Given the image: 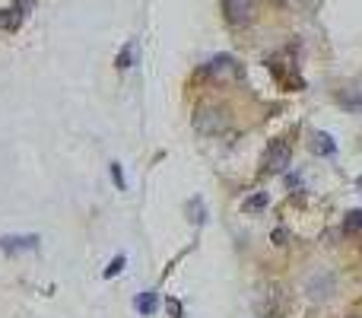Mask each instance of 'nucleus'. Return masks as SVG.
Masks as SVG:
<instances>
[{
  "label": "nucleus",
  "instance_id": "obj_1",
  "mask_svg": "<svg viewBox=\"0 0 362 318\" xmlns=\"http://www.w3.org/2000/svg\"><path fill=\"white\" fill-rule=\"evenodd\" d=\"M289 159H292V143L286 137H279V140H273V143L267 146L260 169H264L267 175H277V172H283L286 165H289Z\"/></svg>",
  "mask_w": 362,
  "mask_h": 318
},
{
  "label": "nucleus",
  "instance_id": "obj_2",
  "mask_svg": "<svg viewBox=\"0 0 362 318\" xmlns=\"http://www.w3.org/2000/svg\"><path fill=\"white\" fill-rule=\"evenodd\" d=\"M226 112L222 108H216V105H203V108H197L194 112V131H200V134H219L222 127H226Z\"/></svg>",
  "mask_w": 362,
  "mask_h": 318
},
{
  "label": "nucleus",
  "instance_id": "obj_3",
  "mask_svg": "<svg viewBox=\"0 0 362 318\" xmlns=\"http://www.w3.org/2000/svg\"><path fill=\"white\" fill-rule=\"evenodd\" d=\"M207 73L213 76V80H235V76L241 73V67L235 64V57L219 54V57H213V61L207 64Z\"/></svg>",
  "mask_w": 362,
  "mask_h": 318
},
{
  "label": "nucleus",
  "instance_id": "obj_4",
  "mask_svg": "<svg viewBox=\"0 0 362 318\" xmlns=\"http://www.w3.org/2000/svg\"><path fill=\"white\" fill-rule=\"evenodd\" d=\"M222 10H226V19L232 25H241L251 19V0H222Z\"/></svg>",
  "mask_w": 362,
  "mask_h": 318
},
{
  "label": "nucleus",
  "instance_id": "obj_5",
  "mask_svg": "<svg viewBox=\"0 0 362 318\" xmlns=\"http://www.w3.org/2000/svg\"><path fill=\"white\" fill-rule=\"evenodd\" d=\"M35 245L38 235H6V239H0V248H6V252H29Z\"/></svg>",
  "mask_w": 362,
  "mask_h": 318
},
{
  "label": "nucleus",
  "instance_id": "obj_6",
  "mask_svg": "<svg viewBox=\"0 0 362 318\" xmlns=\"http://www.w3.org/2000/svg\"><path fill=\"white\" fill-rule=\"evenodd\" d=\"M23 16H25V13L19 10V6H10V10H0V29L16 32L19 25H23Z\"/></svg>",
  "mask_w": 362,
  "mask_h": 318
},
{
  "label": "nucleus",
  "instance_id": "obj_7",
  "mask_svg": "<svg viewBox=\"0 0 362 318\" xmlns=\"http://www.w3.org/2000/svg\"><path fill=\"white\" fill-rule=\"evenodd\" d=\"M311 150L318 153V156H334L337 153V143L330 134H315V143H311Z\"/></svg>",
  "mask_w": 362,
  "mask_h": 318
},
{
  "label": "nucleus",
  "instance_id": "obj_8",
  "mask_svg": "<svg viewBox=\"0 0 362 318\" xmlns=\"http://www.w3.org/2000/svg\"><path fill=\"white\" fill-rule=\"evenodd\" d=\"M264 207H267V194H264V191H258V194H251L245 201V213H260Z\"/></svg>",
  "mask_w": 362,
  "mask_h": 318
},
{
  "label": "nucleus",
  "instance_id": "obj_9",
  "mask_svg": "<svg viewBox=\"0 0 362 318\" xmlns=\"http://www.w3.org/2000/svg\"><path fill=\"white\" fill-rule=\"evenodd\" d=\"M343 229H346V232H356V229H362V210H349V213L343 216Z\"/></svg>",
  "mask_w": 362,
  "mask_h": 318
},
{
  "label": "nucleus",
  "instance_id": "obj_10",
  "mask_svg": "<svg viewBox=\"0 0 362 318\" xmlns=\"http://www.w3.org/2000/svg\"><path fill=\"white\" fill-rule=\"evenodd\" d=\"M137 309L143 312V315H150V312L156 309V293H143V296L137 299Z\"/></svg>",
  "mask_w": 362,
  "mask_h": 318
},
{
  "label": "nucleus",
  "instance_id": "obj_11",
  "mask_svg": "<svg viewBox=\"0 0 362 318\" xmlns=\"http://www.w3.org/2000/svg\"><path fill=\"white\" fill-rule=\"evenodd\" d=\"M340 105L349 108V112L362 114V95H340Z\"/></svg>",
  "mask_w": 362,
  "mask_h": 318
},
{
  "label": "nucleus",
  "instance_id": "obj_12",
  "mask_svg": "<svg viewBox=\"0 0 362 318\" xmlns=\"http://www.w3.org/2000/svg\"><path fill=\"white\" fill-rule=\"evenodd\" d=\"M121 271H124V254H118V258L105 267V277H114V273H121Z\"/></svg>",
  "mask_w": 362,
  "mask_h": 318
},
{
  "label": "nucleus",
  "instance_id": "obj_13",
  "mask_svg": "<svg viewBox=\"0 0 362 318\" xmlns=\"http://www.w3.org/2000/svg\"><path fill=\"white\" fill-rule=\"evenodd\" d=\"M131 61H133V48L127 45V48L118 54V67H131Z\"/></svg>",
  "mask_w": 362,
  "mask_h": 318
},
{
  "label": "nucleus",
  "instance_id": "obj_14",
  "mask_svg": "<svg viewBox=\"0 0 362 318\" xmlns=\"http://www.w3.org/2000/svg\"><path fill=\"white\" fill-rule=\"evenodd\" d=\"M111 178H114V182L121 184V188H124V172H121V165H118V163L111 165Z\"/></svg>",
  "mask_w": 362,
  "mask_h": 318
},
{
  "label": "nucleus",
  "instance_id": "obj_15",
  "mask_svg": "<svg viewBox=\"0 0 362 318\" xmlns=\"http://www.w3.org/2000/svg\"><path fill=\"white\" fill-rule=\"evenodd\" d=\"M32 4H35V0H16V4H13V6H19V10L25 13V10H29V6H32Z\"/></svg>",
  "mask_w": 362,
  "mask_h": 318
},
{
  "label": "nucleus",
  "instance_id": "obj_16",
  "mask_svg": "<svg viewBox=\"0 0 362 318\" xmlns=\"http://www.w3.org/2000/svg\"><path fill=\"white\" fill-rule=\"evenodd\" d=\"M349 318H359V315H349Z\"/></svg>",
  "mask_w": 362,
  "mask_h": 318
}]
</instances>
